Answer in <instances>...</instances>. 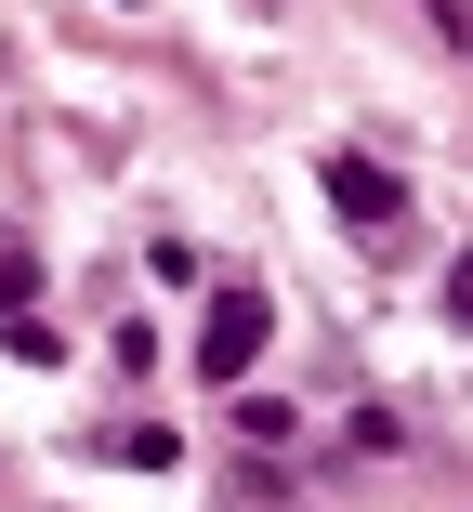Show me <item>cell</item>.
Instances as JSON below:
<instances>
[{
	"label": "cell",
	"mask_w": 473,
	"mask_h": 512,
	"mask_svg": "<svg viewBox=\"0 0 473 512\" xmlns=\"http://www.w3.org/2000/svg\"><path fill=\"white\" fill-rule=\"evenodd\" d=\"M329 197L368 211V224H395V171H382V158H329Z\"/></svg>",
	"instance_id": "7a4b0ae2"
},
{
	"label": "cell",
	"mask_w": 473,
	"mask_h": 512,
	"mask_svg": "<svg viewBox=\"0 0 473 512\" xmlns=\"http://www.w3.org/2000/svg\"><path fill=\"white\" fill-rule=\"evenodd\" d=\"M250 355H263V302H250V289H224V302H211L198 368H211V381H250Z\"/></svg>",
	"instance_id": "6da1fadb"
}]
</instances>
